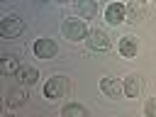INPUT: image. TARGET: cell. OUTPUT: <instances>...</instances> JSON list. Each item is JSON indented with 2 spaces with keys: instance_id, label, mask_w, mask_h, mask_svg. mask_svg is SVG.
Instances as JSON below:
<instances>
[{
  "instance_id": "cell-1",
  "label": "cell",
  "mask_w": 156,
  "mask_h": 117,
  "mask_svg": "<svg viewBox=\"0 0 156 117\" xmlns=\"http://www.w3.org/2000/svg\"><path fill=\"white\" fill-rule=\"evenodd\" d=\"M63 34L66 39L71 41H78V39H88V27H85V20H78V17H66L63 20Z\"/></svg>"
},
{
  "instance_id": "cell-15",
  "label": "cell",
  "mask_w": 156,
  "mask_h": 117,
  "mask_svg": "<svg viewBox=\"0 0 156 117\" xmlns=\"http://www.w3.org/2000/svg\"><path fill=\"white\" fill-rule=\"evenodd\" d=\"M61 117H88V110L78 102H68L63 110H61Z\"/></svg>"
},
{
  "instance_id": "cell-8",
  "label": "cell",
  "mask_w": 156,
  "mask_h": 117,
  "mask_svg": "<svg viewBox=\"0 0 156 117\" xmlns=\"http://www.w3.org/2000/svg\"><path fill=\"white\" fill-rule=\"evenodd\" d=\"M100 90L107 98H119L124 93V88H122V83H117V78H102L100 80Z\"/></svg>"
},
{
  "instance_id": "cell-2",
  "label": "cell",
  "mask_w": 156,
  "mask_h": 117,
  "mask_svg": "<svg viewBox=\"0 0 156 117\" xmlns=\"http://www.w3.org/2000/svg\"><path fill=\"white\" fill-rule=\"evenodd\" d=\"M22 32H24V22H22L17 15H7V17L0 22V34H2V37H7V39L20 37Z\"/></svg>"
},
{
  "instance_id": "cell-9",
  "label": "cell",
  "mask_w": 156,
  "mask_h": 117,
  "mask_svg": "<svg viewBox=\"0 0 156 117\" xmlns=\"http://www.w3.org/2000/svg\"><path fill=\"white\" fill-rule=\"evenodd\" d=\"M76 10H78L80 17L90 20V17L98 15V0H76Z\"/></svg>"
},
{
  "instance_id": "cell-7",
  "label": "cell",
  "mask_w": 156,
  "mask_h": 117,
  "mask_svg": "<svg viewBox=\"0 0 156 117\" xmlns=\"http://www.w3.org/2000/svg\"><path fill=\"white\" fill-rule=\"evenodd\" d=\"M144 17H146V5H144V2L134 0V2H129V5H127V22L136 24V22H141Z\"/></svg>"
},
{
  "instance_id": "cell-6",
  "label": "cell",
  "mask_w": 156,
  "mask_h": 117,
  "mask_svg": "<svg viewBox=\"0 0 156 117\" xmlns=\"http://www.w3.org/2000/svg\"><path fill=\"white\" fill-rule=\"evenodd\" d=\"M88 46L93 51H107L110 49V37L102 32V29H93L88 34Z\"/></svg>"
},
{
  "instance_id": "cell-3",
  "label": "cell",
  "mask_w": 156,
  "mask_h": 117,
  "mask_svg": "<svg viewBox=\"0 0 156 117\" xmlns=\"http://www.w3.org/2000/svg\"><path fill=\"white\" fill-rule=\"evenodd\" d=\"M66 90H68V83H66V78H63V76H54V78H49V80L44 83V95H46V98H51V100L63 98V95H66Z\"/></svg>"
},
{
  "instance_id": "cell-16",
  "label": "cell",
  "mask_w": 156,
  "mask_h": 117,
  "mask_svg": "<svg viewBox=\"0 0 156 117\" xmlns=\"http://www.w3.org/2000/svg\"><path fill=\"white\" fill-rule=\"evenodd\" d=\"M144 115H146V117H156V98L146 100V105H144Z\"/></svg>"
},
{
  "instance_id": "cell-20",
  "label": "cell",
  "mask_w": 156,
  "mask_h": 117,
  "mask_svg": "<svg viewBox=\"0 0 156 117\" xmlns=\"http://www.w3.org/2000/svg\"><path fill=\"white\" fill-rule=\"evenodd\" d=\"M10 117H12V115H10Z\"/></svg>"
},
{
  "instance_id": "cell-10",
  "label": "cell",
  "mask_w": 156,
  "mask_h": 117,
  "mask_svg": "<svg viewBox=\"0 0 156 117\" xmlns=\"http://www.w3.org/2000/svg\"><path fill=\"white\" fill-rule=\"evenodd\" d=\"M15 76L20 78L22 85H34V83L39 80V73H37V68H32V66H20V71H17Z\"/></svg>"
},
{
  "instance_id": "cell-12",
  "label": "cell",
  "mask_w": 156,
  "mask_h": 117,
  "mask_svg": "<svg viewBox=\"0 0 156 117\" xmlns=\"http://www.w3.org/2000/svg\"><path fill=\"white\" fill-rule=\"evenodd\" d=\"M17 71H20V58H17V56H12V54L2 56V61H0V73L12 76V73H17Z\"/></svg>"
},
{
  "instance_id": "cell-5",
  "label": "cell",
  "mask_w": 156,
  "mask_h": 117,
  "mask_svg": "<svg viewBox=\"0 0 156 117\" xmlns=\"http://www.w3.org/2000/svg\"><path fill=\"white\" fill-rule=\"evenodd\" d=\"M105 20H107L110 24L124 22V20H127V5H122V2H110V5L105 7Z\"/></svg>"
},
{
  "instance_id": "cell-14",
  "label": "cell",
  "mask_w": 156,
  "mask_h": 117,
  "mask_svg": "<svg viewBox=\"0 0 156 117\" xmlns=\"http://www.w3.org/2000/svg\"><path fill=\"white\" fill-rule=\"evenodd\" d=\"M27 102V90L24 88H12L7 93V107H20Z\"/></svg>"
},
{
  "instance_id": "cell-4",
  "label": "cell",
  "mask_w": 156,
  "mask_h": 117,
  "mask_svg": "<svg viewBox=\"0 0 156 117\" xmlns=\"http://www.w3.org/2000/svg\"><path fill=\"white\" fill-rule=\"evenodd\" d=\"M32 51L37 54V58H54L58 54V46H56L54 39H37L34 46H32Z\"/></svg>"
},
{
  "instance_id": "cell-11",
  "label": "cell",
  "mask_w": 156,
  "mask_h": 117,
  "mask_svg": "<svg viewBox=\"0 0 156 117\" xmlns=\"http://www.w3.org/2000/svg\"><path fill=\"white\" fill-rule=\"evenodd\" d=\"M122 88H124L127 98H139V93H141V78L139 76H129V78H124Z\"/></svg>"
},
{
  "instance_id": "cell-19",
  "label": "cell",
  "mask_w": 156,
  "mask_h": 117,
  "mask_svg": "<svg viewBox=\"0 0 156 117\" xmlns=\"http://www.w3.org/2000/svg\"><path fill=\"white\" fill-rule=\"evenodd\" d=\"M139 2H146V0H139Z\"/></svg>"
},
{
  "instance_id": "cell-13",
  "label": "cell",
  "mask_w": 156,
  "mask_h": 117,
  "mask_svg": "<svg viewBox=\"0 0 156 117\" xmlns=\"http://www.w3.org/2000/svg\"><path fill=\"white\" fill-rule=\"evenodd\" d=\"M136 49H139V44H136L134 37H122V41H119V54L122 56L132 58V56H136Z\"/></svg>"
},
{
  "instance_id": "cell-17",
  "label": "cell",
  "mask_w": 156,
  "mask_h": 117,
  "mask_svg": "<svg viewBox=\"0 0 156 117\" xmlns=\"http://www.w3.org/2000/svg\"><path fill=\"white\" fill-rule=\"evenodd\" d=\"M56 2H76V0H56Z\"/></svg>"
},
{
  "instance_id": "cell-18",
  "label": "cell",
  "mask_w": 156,
  "mask_h": 117,
  "mask_svg": "<svg viewBox=\"0 0 156 117\" xmlns=\"http://www.w3.org/2000/svg\"><path fill=\"white\" fill-rule=\"evenodd\" d=\"M37 2H46V0H37Z\"/></svg>"
}]
</instances>
